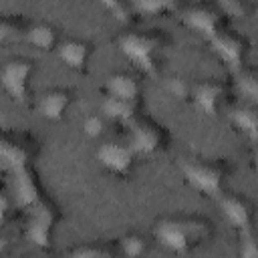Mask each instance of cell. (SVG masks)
<instances>
[{"mask_svg": "<svg viewBox=\"0 0 258 258\" xmlns=\"http://www.w3.org/2000/svg\"><path fill=\"white\" fill-rule=\"evenodd\" d=\"M32 157L34 147L30 141L0 131V167L10 175L14 204L26 214V238L38 248H48L56 208L40 189Z\"/></svg>", "mask_w": 258, "mask_h": 258, "instance_id": "1", "label": "cell"}, {"mask_svg": "<svg viewBox=\"0 0 258 258\" xmlns=\"http://www.w3.org/2000/svg\"><path fill=\"white\" fill-rule=\"evenodd\" d=\"M117 42L123 54L133 64H137L147 75H155L167 46V34L161 28L129 30V32H123Z\"/></svg>", "mask_w": 258, "mask_h": 258, "instance_id": "2", "label": "cell"}, {"mask_svg": "<svg viewBox=\"0 0 258 258\" xmlns=\"http://www.w3.org/2000/svg\"><path fill=\"white\" fill-rule=\"evenodd\" d=\"M212 226L206 218H163L155 224V238L173 252H187L210 238Z\"/></svg>", "mask_w": 258, "mask_h": 258, "instance_id": "3", "label": "cell"}, {"mask_svg": "<svg viewBox=\"0 0 258 258\" xmlns=\"http://www.w3.org/2000/svg\"><path fill=\"white\" fill-rule=\"evenodd\" d=\"M183 177L202 194L218 198L230 175L228 159L222 157H189L181 161Z\"/></svg>", "mask_w": 258, "mask_h": 258, "instance_id": "4", "label": "cell"}, {"mask_svg": "<svg viewBox=\"0 0 258 258\" xmlns=\"http://www.w3.org/2000/svg\"><path fill=\"white\" fill-rule=\"evenodd\" d=\"M181 18H183V22L189 28L198 30L208 40L214 34H218L220 30H224L228 26V14L222 10L220 2L218 4H210V2H194V4H187L181 10Z\"/></svg>", "mask_w": 258, "mask_h": 258, "instance_id": "5", "label": "cell"}, {"mask_svg": "<svg viewBox=\"0 0 258 258\" xmlns=\"http://www.w3.org/2000/svg\"><path fill=\"white\" fill-rule=\"evenodd\" d=\"M32 73H34L32 60L12 58L0 71V85L16 103H26L28 101V81H30Z\"/></svg>", "mask_w": 258, "mask_h": 258, "instance_id": "6", "label": "cell"}, {"mask_svg": "<svg viewBox=\"0 0 258 258\" xmlns=\"http://www.w3.org/2000/svg\"><path fill=\"white\" fill-rule=\"evenodd\" d=\"M167 141L165 129L149 119H137L129 125V147L137 155H153Z\"/></svg>", "mask_w": 258, "mask_h": 258, "instance_id": "7", "label": "cell"}, {"mask_svg": "<svg viewBox=\"0 0 258 258\" xmlns=\"http://www.w3.org/2000/svg\"><path fill=\"white\" fill-rule=\"evenodd\" d=\"M230 91L232 89L226 79H204L191 85V99L196 107L202 109L206 115H216Z\"/></svg>", "mask_w": 258, "mask_h": 258, "instance_id": "8", "label": "cell"}, {"mask_svg": "<svg viewBox=\"0 0 258 258\" xmlns=\"http://www.w3.org/2000/svg\"><path fill=\"white\" fill-rule=\"evenodd\" d=\"M210 44L218 52V56L226 64H230L234 71L242 67V60H244V54H246V48H248V40H246L244 34L226 26L224 30H220L218 34H214L210 38Z\"/></svg>", "mask_w": 258, "mask_h": 258, "instance_id": "9", "label": "cell"}, {"mask_svg": "<svg viewBox=\"0 0 258 258\" xmlns=\"http://www.w3.org/2000/svg\"><path fill=\"white\" fill-rule=\"evenodd\" d=\"M137 153L129 147V143L121 141H107L97 149V159L113 173H127L135 163Z\"/></svg>", "mask_w": 258, "mask_h": 258, "instance_id": "10", "label": "cell"}, {"mask_svg": "<svg viewBox=\"0 0 258 258\" xmlns=\"http://www.w3.org/2000/svg\"><path fill=\"white\" fill-rule=\"evenodd\" d=\"M218 204H220V210L226 216V220L236 230L252 228V206L246 198L236 196V194H220Z\"/></svg>", "mask_w": 258, "mask_h": 258, "instance_id": "11", "label": "cell"}, {"mask_svg": "<svg viewBox=\"0 0 258 258\" xmlns=\"http://www.w3.org/2000/svg\"><path fill=\"white\" fill-rule=\"evenodd\" d=\"M91 52H93L91 42H87L83 38H67V40H62L58 44V56H60V60L67 67L77 69V71H81V69L87 67Z\"/></svg>", "mask_w": 258, "mask_h": 258, "instance_id": "12", "label": "cell"}, {"mask_svg": "<svg viewBox=\"0 0 258 258\" xmlns=\"http://www.w3.org/2000/svg\"><path fill=\"white\" fill-rule=\"evenodd\" d=\"M107 95L117 97V99H125V101H139L141 83L131 73H125V71L113 73L107 79Z\"/></svg>", "mask_w": 258, "mask_h": 258, "instance_id": "13", "label": "cell"}, {"mask_svg": "<svg viewBox=\"0 0 258 258\" xmlns=\"http://www.w3.org/2000/svg\"><path fill=\"white\" fill-rule=\"evenodd\" d=\"M101 113L103 117L115 119L125 123L127 127L139 119V101H125V99H117V97H105L103 105H101Z\"/></svg>", "mask_w": 258, "mask_h": 258, "instance_id": "14", "label": "cell"}, {"mask_svg": "<svg viewBox=\"0 0 258 258\" xmlns=\"http://www.w3.org/2000/svg\"><path fill=\"white\" fill-rule=\"evenodd\" d=\"M71 103V93L67 89H50L38 101V111L46 119H60L64 109Z\"/></svg>", "mask_w": 258, "mask_h": 258, "instance_id": "15", "label": "cell"}, {"mask_svg": "<svg viewBox=\"0 0 258 258\" xmlns=\"http://www.w3.org/2000/svg\"><path fill=\"white\" fill-rule=\"evenodd\" d=\"M230 119L242 133L248 135V139L252 143L258 139V111H256V105H252V103L236 105L230 111Z\"/></svg>", "mask_w": 258, "mask_h": 258, "instance_id": "16", "label": "cell"}, {"mask_svg": "<svg viewBox=\"0 0 258 258\" xmlns=\"http://www.w3.org/2000/svg\"><path fill=\"white\" fill-rule=\"evenodd\" d=\"M28 20L22 14L16 12H0V44L14 40V38H24L28 30Z\"/></svg>", "mask_w": 258, "mask_h": 258, "instance_id": "17", "label": "cell"}, {"mask_svg": "<svg viewBox=\"0 0 258 258\" xmlns=\"http://www.w3.org/2000/svg\"><path fill=\"white\" fill-rule=\"evenodd\" d=\"M24 38L32 46L42 48V50H48V48H52L56 44V30L48 22H30Z\"/></svg>", "mask_w": 258, "mask_h": 258, "instance_id": "18", "label": "cell"}, {"mask_svg": "<svg viewBox=\"0 0 258 258\" xmlns=\"http://www.w3.org/2000/svg\"><path fill=\"white\" fill-rule=\"evenodd\" d=\"M234 87L238 89V93L242 97L248 99V103L256 105L258 101V75L254 69H246L240 67L234 71Z\"/></svg>", "mask_w": 258, "mask_h": 258, "instance_id": "19", "label": "cell"}, {"mask_svg": "<svg viewBox=\"0 0 258 258\" xmlns=\"http://www.w3.org/2000/svg\"><path fill=\"white\" fill-rule=\"evenodd\" d=\"M119 252L117 242H91V244H83L79 248H75L69 258H115V254Z\"/></svg>", "mask_w": 258, "mask_h": 258, "instance_id": "20", "label": "cell"}, {"mask_svg": "<svg viewBox=\"0 0 258 258\" xmlns=\"http://www.w3.org/2000/svg\"><path fill=\"white\" fill-rule=\"evenodd\" d=\"M133 12L141 16H153V14H163L167 10H173L177 4L173 0H135L131 2Z\"/></svg>", "mask_w": 258, "mask_h": 258, "instance_id": "21", "label": "cell"}, {"mask_svg": "<svg viewBox=\"0 0 258 258\" xmlns=\"http://www.w3.org/2000/svg\"><path fill=\"white\" fill-rule=\"evenodd\" d=\"M117 246H119V252L127 258H139L145 252V240L139 234H127V236L119 238Z\"/></svg>", "mask_w": 258, "mask_h": 258, "instance_id": "22", "label": "cell"}, {"mask_svg": "<svg viewBox=\"0 0 258 258\" xmlns=\"http://www.w3.org/2000/svg\"><path fill=\"white\" fill-rule=\"evenodd\" d=\"M238 236H240V258H258V246H256L254 228L238 230Z\"/></svg>", "mask_w": 258, "mask_h": 258, "instance_id": "23", "label": "cell"}, {"mask_svg": "<svg viewBox=\"0 0 258 258\" xmlns=\"http://www.w3.org/2000/svg\"><path fill=\"white\" fill-rule=\"evenodd\" d=\"M103 6L121 22H127L135 12H133V6L131 2H123V0H113V2H103Z\"/></svg>", "mask_w": 258, "mask_h": 258, "instance_id": "24", "label": "cell"}, {"mask_svg": "<svg viewBox=\"0 0 258 258\" xmlns=\"http://www.w3.org/2000/svg\"><path fill=\"white\" fill-rule=\"evenodd\" d=\"M103 129H105V117H103V113H93V115L85 117V121H83V131H85L89 137L101 135Z\"/></svg>", "mask_w": 258, "mask_h": 258, "instance_id": "25", "label": "cell"}, {"mask_svg": "<svg viewBox=\"0 0 258 258\" xmlns=\"http://www.w3.org/2000/svg\"><path fill=\"white\" fill-rule=\"evenodd\" d=\"M167 91L177 99H185L191 95V85L181 77H173L167 81Z\"/></svg>", "mask_w": 258, "mask_h": 258, "instance_id": "26", "label": "cell"}, {"mask_svg": "<svg viewBox=\"0 0 258 258\" xmlns=\"http://www.w3.org/2000/svg\"><path fill=\"white\" fill-rule=\"evenodd\" d=\"M8 214H10V198L0 191V224L8 218Z\"/></svg>", "mask_w": 258, "mask_h": 258, "instance_id": "27", "label": "cell"}, {"mask_svg": "<svg viewBox=\"0 0 258 258\" xmlns=\"http://www.w3.org/2000/svg\"><path fill=\"white\" fill-rule=\"evenodd\" d=\"M8 244H10V242H8V238H6V236H0V258H2V256H4V252L8 250Z\"/></svg>", "mask_w": 258, "mask_h": 258, "instance_id": "28", "label": "cell"}, {"mask_svg": "<svg viewBox=\"0 0 258 258\" xmlns=\"http://www.w3.org/2000/svg\"><path fill=\"white\" fill-rule=\"evenodd\" d=\"M24 258H46V256H24Z\"/></svg>", "mask_w": 258, "mask_h": 258, "instance_id": "29", "label": "cell"}]
</instances>
